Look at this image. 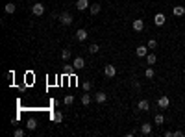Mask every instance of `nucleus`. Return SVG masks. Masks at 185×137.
<instances>
[{"label": "nucleus", "instance_id": "nucleus-2", "mask_svg": "<svg viewBox=\"0 0 185 137\" xmlns=\"http://www.w3.org/2000/svg\"><path fill=\"white\" fill-rule=\"evenodd\" d=\"M31 13H34L35 17H41L43 13H45V6H43L41 2H37V4H34V6H31Z\"/></svg>", "mask_w": 185, "mask_h": 137}, {"label": "nucleus", "instance_id": "nucleus-7", "mask_svg": "<svg viewBox=\"0 0 185 137\" xmlns=\"http://www.w3.org/2000/svg\"><path fill=\"white\" fill-rule=\"evenodd\" d=\"M169 104H170L169 97H159V98H157V106H159V108H163V109L169 108Z\"/></svg>", "mask_w": 185, "mask_h": 137}, {"label": "nucleus", "instance_id": "nucleus-24", "mask_svg": "<svg viewBox=\"0 0 185 137\" xmlns=\"http://www.w3.org/2000/svg\"><path fill=\"white\" fill-rule=\"evenodd\" d=\"M6 13H15V4H11V2H9V4H6Z\"/></svg>", "mask_w": 185, "mask_h": 137}, {"label": "nucleus", "instance_id": "nucleus-4", "mask_svg": "<svg viewBox=\"0 0 185 137\" xmlns=\"http://www.w3.org/2000/svg\"><path fill=\"white\" fill-rule=\"evenodd\" d=\"M148 50H150L148 46H145V45H141V46H137V48H135V54H137L139 58H145V56L148 54Z\"/></svg>", "mask_w": 185, "mask_h": 137}, {"label": "nucleus", "instance_id": "nucleus-6", "mask_svg": "<svg viewBox=\"0 0 185 137\" xmlns=\"http://www.w3.org/2000/svg\"><path fill=\"white\" fill-rule=\"evenodd\" d=\"M172 13H174V17H183L185 15V7L183 6H174L172 7Z\"/></svg>", "mask_w": 185, "mask_h": 137}, {"label": "nucleus", "instance_id": "nucleus-25", "mask_svg": "<svg viewBox=\"0 0 185 137\" xmlns=\"http://www.w3.org/2000/svg\"><path fill=\"white\" fill-rule=\"evenodd\" d=\"M146 46H148L150 50H156V48H157V41H156V39H150V41H148V45H146Z\"/></svg>", "mask_w": 185, "mask_h": 137}, {"label": "nucleus", "instance_id": "nucleus-29", "mask_svg": "<svg viewBox=\"0 0 185 137\" xmlns=\"http://www.w3.org/2000/svg\"><path fill=\"white\" fill-rule=\"evenodd\" d=\"M172 135H174V137H183L185 133H183L181 130H176V132H172Z\"/></svg>", "mask_w": 185, "mask_h": 137}, {"label": "nucleus", "instance_id": "nucleus-27", "mask_svg": "<svg viewBox=\"0 0 185 137\" xmlns=\"http://www.w3.org/2000/svg\"><path fill=\"white\" fill-rule=\"evenodd\" d=\"M91 87H93V83H91V82H85V83H83V91H85V93H89V91H91Z\"/></svg>", "mask_w": 185, "mask_h": 137}, {"label": "nucleus", "instance_id": "nucleus-11", "mask_svg": "<svg viewBox=\"0 0 185 137\" xmlns=\"http://www.w3.org/2000/svg\"><path fill=\"white\" fill-rule=\"evenodd\" d=\"M91 4H89V0H78V2H76V7L80 9V11H83V9H87Z\"/></svg>", "mask_w": 185, "mask_h": 137}, {"label": "nucleus", "instance_id": "nucleus-10", "mask_svg": "<svg viewBox=\"0 0 185 137\" xmlns=\"http://www.w3.org/2000/svg\"><path fill=\"white\" fill-rule=\"evenodd\" d=\"M94 100L98 102V104H104V102L107 100V94H106V93H102V91H98V93L94 94Z\"/></svg>", "mask_w": 185, "mask_h": 137}, {"label": "nucleus", "instance_id": "nucleus-30", "mask_svg": "<svg viewBox=\"0 0 185 137\" xmlns=\"http://www.w3.org/2000/svg\"><path fill=\"white\" fill-rule=\"evenodd\" d=\"M65 72H69V74H72V72H74V65H72V67H65Z\"/></svg>", "mask_w": 185, "mask_h": 137}, {"label": "nucleus", "instance_id": "nucleus-3", "mask_svg": "<svg viewBox=\"0 0 185 137\" xmlns=\"http://www.w3.org/2000/svg\"><path fill=\"white\" fill-rule=\"evenodd\" d=\"M165 22H167V19H165V15H163V13H156V15H154V24H156V26H163Z\"/></svg>", "mask_w": 185, "mask_h": 137}, {"label": "nucleus", "instance_id": "nucleus-17", "mask_svg": "<svg viewBox=\"0 0 185 137\" xmlns=\"http://www.w3.org/2000/svg\"><path fill=\"white\" fill-rule=\"evenodd\" d=\"M89 9H91V13H93V15H98V13H100V4H91V6H89Z\"/></svg>", "mask_w": 185, "mask_h": 137}, {"label": "nucleus", "instance_id": "nucleus-20", "mask_svg": "<svg viewBox=\"0 0 185 137\" xmlns=\"http://www.w3.org/2000/svg\"><path fill=\"white\" fill-rule=\"evenodd\" d=\"M145 76H146L148 80H152V78H154V76H156V72H154V69H152V67H148V69L145 70Z\"/></svg>", "mask_w": 185, "mask_h": 137}, {"label": "nucleus", "instance_id": "nucleus-5", "mask_svg": "<svg viewBox=\"0 0 185 137\" xmlns=\"http://www.w3.org/2000/svg\"><path fill=\"white\" fill-rule=\"evenodd\" d=\"M104 72H106V76H107V78H113V76L117 74V69H115V65H106Z\"/></svg>", "mask_w": 185, "mask_h": 137}, {"label": "nucleus", "instance_id": "nucleus-12", "mask_svg": "<svg viewBox=\"0 0 185 137\" xmlns=\"http://www.w3.org/2000/svg\"><path fill=\"white\" fill-rule=\"evenodd\" d=\"M141 133H143V135H150V133H152V124L145 122L143 126H141Z\"/></svg>", "mask_w": 185, "mask_h": 137}, {"label": "nucleus", "instance_id": "nucleus-23", "mask_svg": "<svg viewBox=\"0 0 185 137\" xmlns=\"http://www.w3.org/2000/svg\"><path fill=\"white\" fill-rule=\"evenodd\" d=\"M61 58L67 61V59L70 58V50H69V48H63V50H61Z\"/></svg>", "mask_w": 185, "mask_h": 137}, {"label": "nucleus", "instance_id": "nucleus-14", "mask_svg": "<svg viewBox=\"0 0 185 137\" xmlns=\"http://www.w3.org/2000/svg\"><path fill=\"white\" fill-rule=\"evenodd\" d=\"M87 37H89V35H87L85 30H78V31H76V39H78V41H85Z\"/></svg>", "mask_w": 185, "mask_h": 137}, {"label": "nucleus", "instance_id": "nucleus-21", "mask_svg": "<svg viewBox=\"0 0 185 137\" xmlns=\"http://www.w3.org/2000/svg\"><path fill=\"white\" fill-rule=\"evenodd\" d=\"M72 102H74V97H72V94H67V97L63 98V104H65V106H70Z\"/></svg>", "mask_w": 185, "mask_h": 137}, {"label": "nucleus", "instance_id": "nucleus-22", "mask_svg": "<svg viewBox=\"0 0 185 137\" xmlns=\"http://www.w3.org/2000/svg\"><path fill=\"white\" fill-rule=\"evenodd\" d=\"M154 122H156V124H163V122H165V117H163L161 113H157L156 117H154Z\"/></svg>", "mask_w": 185, "mask_h": 137}, {"label": "nucleus", "instance_id": "nucleus-16", "mask_svg": "<svg viewBox=\"0 0 185 137\" xmlns=\"http://www.w3.org/2000/svg\"><path fill=\"white\" fill-rule=\"evenodd\" d=\"M26 128H28V130H35V128H37V121H35V119H28Z\"/></svg>", "mask_w": 185, "mask_h": 137}, {"label": "nucleus", "instance_id": "nucleus-28", "mask_svg": "<svg viewBox=\"0 0 185 137\" xmlns=\"http://www.w3.org/2000/svg\"><path fill=\"white\" fill-rule=\"evenodd\" d=\"M13 135H15V137H24V130H20V128H17Z\"/></svg>", "mask_w": 185, "mask_h": 137}, {"label": "nucleus", "instance_id": "nucleus-19", "mask_svg": "<svg viewBox=\"0 0 185 137\" xmlns=\"http://www.w3.org/2000/svg\"><path fill=\"white\" fill-rule=\"evenodd\" d=\"M82 104H83V106H89V104H91V94H82Z\"/></svg>", "mask_w": 185, "mask_h": 137}, {"label": "nucleus", "instance_id": "nucleus-13", "mask_svg": "<svg viewBox=\"0 0 185 137\" xmlns=\"http://www.w3.org/2000/svg\"><path fill=\"white\" fill-rule=\"evenodd\" d=\"M52 121L59 124V122L63 121V113H61V111H54V113H52Z\"/></svg>", "mask_w": 185, "mask_h": 137}, {"label": "nucleus", "instance_id": "nucleus-15", "mask_svg": "<svg viewBox=\"0 0 185 137\" xmlns=\"http://www.w3.org/2000/svg\"><path fill=\"white\" fill-rule=\"evenodd\" d=\"M139 109H141V111H148V109H150L148 100H141V102H139Z\"/></svg>", "mask_w": 185, "mask_h": 137}, {"label": "nucleus", "instance_id": "nucleus-18", "mask_svg": "<svg viewBox=\"0 0 185 137\" xmlns=\"http://www.w3.org/2000/svg\"><path fill=\"white\" fill-rule=\"evenodd\" d=\"M156 61H157L156 54H146V63H148V65H154Z\"/></svg>", "mask_w": 185, "mask_h": 137}, {"label": "nucleus", "instance_id": "nucleus-1", "mask_svg": "<svg viewBox=\"0 0 185 137\" xmlns=\"http://www.w3.org/2000/svg\"><path fill=\"white\" fill-rule=\"evenodd\" d=\"M59 20H61V24H63V26H70V24L74 22V19H72V15H70V13H67V11H65V13H61V15H59Z\"/></svg>", "mask_w": 185, "mask_h": 137}, {"label": "nucleus", "instance_id": "nucleus-26", "mask_svg": "<svg viewBox=\"0 0 185 137\" xmlns=\"http://www.w3.org/2000/svg\"><path fill=\"white\" fill-rule=\"evenodd\" d=\"M98 50H100V46H98V45H91V46H89V52H91V54H96Z\"/></svg>", "mask_w": 185, "mask_h": 137}, {"label": "nucleus", "instance_id": "nucleus-8", "mask_svg": "<svg viewBox=\"0 0 185 137\" xmlns=\"http://www.w3.org/2000/svg\"><path fill=\"white\" fill-rule=\"evenodd\" d=\"M132 26H133V30H135V31H141V30L145 28V20H143V19H135Z\"/></svg>", "mask_w": 185, "mask_h": 137}, {"label": "nucleus", "instance_id": "nucleus-9", "mask_svg": "<svg viewBox=\"0 0 185 137\" xmlns=\"http://www.w3.org/2000/svg\"><path fill=\"white\" fill-rule=\"evenodd\" d=\"M72 65H74V69H76V70H82V69L85 67V61H83V58H76Z\"/></svg>", "mask_w": 185, "mask_h": 137}]
</instances>
